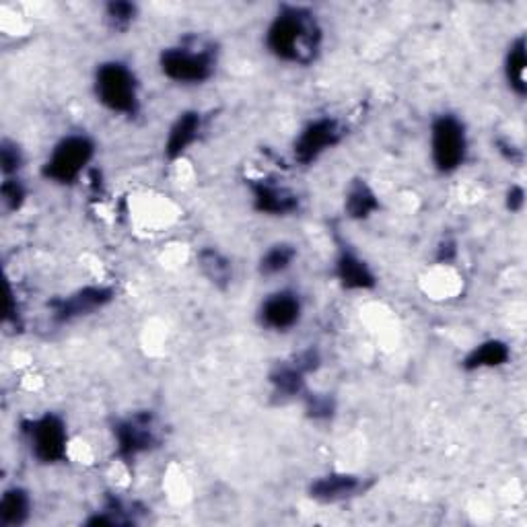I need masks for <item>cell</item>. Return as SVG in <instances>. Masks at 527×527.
<instances>
[{"label":"cell","instance_id":"30bf717a","mask_svg":"<svg viewBox=\"0 0 527 527\" xmlns=\"http://www.w3.org/2000/svg\"><path fill=\"white\" fill-rule=\"evenodd\" d=\"M254 208L268 217H291L299 210V196L276 180H248Z\"/></svg>","mask_w":527,"mask_h":527},{"label":"cell","instance_id":"ffe728a7","mask_svg":"<svg viewBox=\"0 0 527 527\" xmlns=\"http://www.w3.org/2000/svg\"><path fill=\"white\" fill-rule=\"evenodd\" d=\"M525 64H527V56H525V38H517L507 52L505 58V77L507 83L511 87V91L519 97H525L527 93V83H525Z\"/></svg>","mask_w":527,"mask_h":527},{"label":"cell","instance_id":"e0dca14e","mask_svg":"<svg viewBox=\"0 0 527 527\" xmlns=\"http://www.w3.org/2000/svg\"><path fill=\"white\" fill-rule=\"evenodd\" d=\"M346 215L355 221H365L381 208L377 194L365 180H355L346 190L344 198Z\"/></svg>","mask_w":527,"mask_h":527},{"label":"cell","instance_id":"ac0fdd59","mask_svg":"<svg viewBox=\"0 0 527 527\" xmlns=\"http://www.w3.org/2000/svg\"><path fill=\"white\" fill-rule=\"evenodd\" d=\"M31 517V497L25 488L13 486L0 499V525L21 527Z\"/></svg>","mask_w":527,"mask_h":527},{"label":"cell","instance_id":"f1b7e54d","mask_svg":"<svg viewBox=\"0 0 527 527\" xmlns=\"http://www.w3.org/2000/svg\"><path fill=\"white\" fill-rule=\"evenodd\" d=\"M505 202H507V210H511V213H521L525 206V190L521 186H511Z\"/></svg>","mask_w":527,"mask_h":527},{"label":"cell","instance_id":"4fadbf2b","mask_svg":"<svg viewBox=\"0 0 527 527\" xmlns=\"http://www.w3.org/2000/svg\"><path fill=\"white\" fill-rule=\"evenodd\" d=\"M334 274L346 291H371L377 287V276L373 274L369 264L346 248L340 250L336 258Z\"/></svg>","mask_w":527,"mask_h":527},{"label":"cell","instance_id":"83f0119b","mask_svg":"<svg viewBox=\"0 0 527 527\" xmlns=\"http://www.w3.org/2000/svg\"><path fill=\"white\" fill-rule=\"evenodd\" d=\"M497 151H499L507 161H511L513 165H521V163H523V153H521V149H517L513 143H509V140L499 138V140H497Z\"/></svg>","mask_w":527,"mask_h":527},{"label":"cell","instance_id":"9c48e42d","mask_svg":"<svg viewBox=\"0 0 527 527\" xmlns=\"http://www.w3.org/2000/svg\"><path fill=\"white\" fill-rule=\"evenodd\" d=\"M114 301V291L110 287H85L75 291L68 297H56L48 303L52 320L56 324H70L79 318H85V315H91L105 305H110Z\"/></svg>","mask_w":527,"mask_h":527},{"label":"cell","instance_id":"d4e9b609","mask_svg":"<svg viewBox=\"0 0 527 527\" xmlns=\"http://www.w3.org/2000/svg\"><path fill=\"white\" fill-rule=\"evenodd\" d=\"M0 198H3V204L11 213H17V210L25 204L27 198V188L23 182L13 175V178H5L3 184H0Z\"/></svg>","mask_w":527,"mask_h":527},{"label":"cell","instance_id":"3957f363","mask_svg":"<svg viewBox=\"0 0 527 527\" xmlns=\"http://www.w3.org/2000/svg\"><path fill=\"white\" fill-rule=\"evenodd\" d=\"M161 73L180 85H200L213 79L217 70V52L208 44H180L165 48L159 56Z\"/></svg>","mask_w":527,"mask_h":527},{"label":"cell","instance_id":"7a4b0ae2","mask_svg":"<svg viewBox=\"0 0 527 527\" xmlns=\"http://www.w3.org/2000/svg\"><path fill=\"white\" fill-rule=\"evenodd\" d=\"M93 89L97 101L105 110L130 118L140 112L138 79L132 68L120 60H110L97 66Z\"/></svg>","mask_w":527,"mask_h":527},{"label":"cell","instance_id":"ba28073f","mask_svg":"<svg viewBox=\"0 0 527 527\" xmlns=\"http://www.w3.org/2000/svg\"><path fill=\"white\" fill-rule=\"evenodd\" d=\"M346 134L340 120L324 116L311 120L295 138L293 157L299 165H311L318 161L326 151L338 147Z\"/></svg>","mask_w":527,"mask_h":527},{"label":"cell","instance_id":"5b68a950","mask_svg":"<svg viewBox=\"0 0 527 527\" xmlns=\"http://www.w3.org/2000/svg\"><path fill=\"white\" fill-rule=\"evenodd\" d=\"M95 157V143L87 134L64 136L50 153L42 167V175L48 182L70 186L75 184Z\"/></svg>","mask_w":527,"mask_h":527},{"label":"cell","instance_id":"9a60e30c","mask_svg":"<svg viewBox=\"0 0 527 527\" xmlns=\"http://www.w3.org/2000/svg\"><path fill=\"white\" fill-rule=\"evenodd\" d=\"M202 132V114L196 110H188L178 116L169 128L167 140H165V157L169 161L180 159L194 143Z\"/></svg>","mask_w":527,"mask_h":527},{"label":"cell","instance_id":"277c9868","mask_svg":"<svg viewBox=\"0 0 527 527\" xmlns=\"http://www.w3.org/2000/svg\"><path fill=\"white\" fill-rule=\"evenodd\" d=\"M21 435L40 464L54 466L68 458V429L56 412L21 420Z\"/></svg>","mask_w":527,"mask_h":527},{"label":"cell","instance_id":"d6986e66","mask_svg":"<svg viewBox=\"0 0 527 527\" xmlns=\"http://www.w3.org/2000/svg\"><path fill=\"white\" fill-rule=\"evenodd\" d=\"M198 266L210 285H215L221 291L229 289L233 280V266L231 260L217 248H202L198 252Z\"/></svg>","mask_w":527,"mask_h":527},{"label":"cell","instance_id":"8992f818","mask_svg":"<svg viewBox=\"0 0 527 527\" xmlns=\"http://www.w3.org/2000/svg\"><path fill=\"white\" fill-rule=\"evenodd\" d=\"M431 157L439 173L458 171L468 157V132L453 114H441L431 124Z\"/></svg>","mask_w":527,"mask_h":527},{"label":"cell","instance_id":"cb8c5ba5","mask_svg":"<svg viewBox=\"0 0 527 527\" xmlns=\"http://www.w3.org/2000/svg\"><path fill=\"white\" fill-rule=\"evenodd\" d=\"M303 406L305 412L311 420H330L336 414V400L330 394H315V392H305L303 394Z\"/></svg>","mask_w":527,"mask_h":527},{"label":"cell","instance_id":"52a82bcc","mask_svg":"<svg viewBox=\"0 0 527 527\" xmlns=\"http://www.w3.org/2000/svg\"><path fill=\"white\" fill-rule=\"evenodd\" d=\"M114 441L118 460L130 464L143 453L159 447V423L157 416L151 410L134 412L126 418H120L114 423Z\"/></svg>","mask_w":527,"mask_h":527},{"label":"cell","instance_id":"7402d4cb","mask_svg":"<svg viewBox=\"0 0 527 527\" xmlns=\"http://www.w3.org/2000/svg\"><path fill=\"white\" fill-rule=\"evenodd\" d=\"M297 258V248L291 243H274L270 250H266V254L260 258L258 270L262 276H276V274H283L285 270H289L293 266Z\"/></svg>","mask_w":527,"mask_h":527},{"label":"cell","instance_id":"7c38bea8","mask_svg":"<svg viewBox=\"0 0 527 527\" xmlns=\"http://www.w3.org/2000/svg\"><path fill=\"white\" fill-rule=\"evenodd\" d=\"M369 488L367 480L355 474H346V472H330L326 476L315 478L309 484V497L318 503L332 505V503H342L346 499H355L363 495Z\"/></svg>","mask_w":527,"mask_h":527},{"label":"cell","instance_id":"44dd1931","mask_svg":"<svg viewBox=\"0 0 527 527\" xmlns=\"http://www.w3.org/2000/svg\"><path fill=\"white\" fill-rule=\"evenodd\" d=\"M136 523V513L134 507L126 505L118 497H108L101 507V511L93 513L85 525L91 527H103V525H134Z\"/></svg>","mask_w":527,"mask_h":527},{"label":"cell","instance_id":"4316f807","mask_svg":"<svg viewBox=\"0 0 527 527\" xmlns=\"http://www.w3.org/2000/svg\"><path fill=\"white\" fill-rule=\"evenodd\" d=\"M455 258H458V245H455L453 239H443L437 248V262L451 264Z\"/></svg>","mask_w":527,"mask_h":527},{"label":"cell","instance_id":"2e32d148","mask_svg":"<svg viewBox=\"0 0 527 527\" xmlns=\"http://www.w3.org/2000/svg\"><path fill=\"white\" fill-rule=\"evenodd\" d=\"M511 359V350L507 342L503 340H486L478 346H474L466 359L462 361V367L466 371H482V369H499L505 367Z\"/></svg>","mask_w":527,"mask_h":527},{"label":"cell","instance_id":"5bb4252c","mask_svg":"<svg viewBox=\"0 0 527 527\" xmlns=\"http://www.w3.org/2000/svg\"><path fill=\"white\" fill-rule=\"evenodd\" d=\"M307 375L309 373L297 363L295 357L289 361L276 363L268 375V381L272 385V394L280 402L303 398V394L307 392V379H305Z\"/></svg>","mask_w":527,"mask_h":527},{"label":"cell","instance_id":"6da1fadb","mask_svg":"<svg viewBox=\"0 0 527 527\" xmlns=\"http://www.w3.org/2000/svg\"><path fill=\"white\" fill-rule=\"evenodd\" d=\"M322 25L305 7L285 5L272 19L266 31L268 52L291 64L309 66L315 62L322 48Z\"/></svg>","mask_w":527,"mask_h":527},{"label":"cell","instance_id":"603a6c76","mask_svg":"<svg viewBox=\"0 0 527 527\" xmlns=\"http://www.w3.org/2000/svg\"><path fill=\"white\" fill-rule=\"evenodd\" d=\"M138 7L134 3H128V0H112V3L105 5V23L112 31H126L134 19H136Z\"/></svg>","mask_w":527,"mask_h":527},{"label":"cell","instance_id":"8fae6325","mask_svg":"<svg viewBox=\"0 0 527 527\" xmlns=\"http://www.w3.org/2000/svg\"><path fill=\"white\" fill-rule=\"evenodd\" d=\"M303 315V303L293 291L272 293L260 305L258 320L266 330L272 332H289L295 328Z\"/></svg>","mask_w":527,"mask_h":527},{"label":"cell","instance_id":"484cf974","mask_svg":"<svg viewBox=\"0 0 527 527\" xmlns=\"http://www.w3.org/2000/svg\"><path fill=\"white\" fill-rule=\"evenodd\" d=\"M21 165H23V153L19 145L5 138L3 143H0V171H3L5 178H13V175H17V171L21 169Z\"/></svg>","mask_w":527,"mask_h":527}]
</instances>
